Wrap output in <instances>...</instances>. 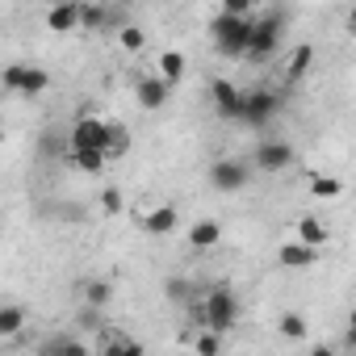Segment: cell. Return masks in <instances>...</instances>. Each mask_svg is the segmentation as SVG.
<instances>
[{"label":"cell","instance_id":"52a82bcc","mask_svg":"<svg viewBox=\"0 0 356 356\" xmlns=\"http://www.w3.org/2000/svg\"><path fill=\"white\" fill-rule=\"evenodd\" d=\"M210 97H214V109H218V118H227V122H243V113H248V92L243 88H235L231 80H214L210 84Z\"/></svg>","mask_w":356,"mask_h":356},{"label":"cell","instance_id":"44dd1931","mask_svg":"<svg viewBox=\"0 0 356 356\" xmlns=\"http://www.w3.org/2000/svg\"><path fill=\"white\" fill-rule=\"evenodd\" d=\"M306 185H310V197H339L343 193V181L339 176H327V172H310Z\"/></svg>","mask_w":356,"mask_h":356},{"label":"cell","instance_id":"cb8c5ba5","mask_svg":"<svg viewBox=\"0 0 356 356\" xmlns=\"http://www.w3.org/2000/svg\"><path fill=\"white\" fill-rule=\"evenodd\" d=\"M130 151V130L122 122H109V143H105V159H122Z\"/></svg>","mask_w":356,"mask_h":356},{"label":"cell","instance_id":"d6a6232c","mask_svg":"<svg viewBox=\"0 0 356 356\" xmlns=\"http://www.w3.org/2000/svg\"><path fill=\"white\" fill-rule=\"evenodd\" d=\"M348 327H356V306H352V318H348Z\"/></svg>","mask_w":356,"mask_h":356},{"label":"cell","instance_id":"2e32d148","mask_svg":"<svg viewBox=\"0 0 356 356\" xmlns=\"http://www.w3.org/2000/svg\"><path fill=\"white\" fill-rule=\"evenodd\" d=\"M277 335H281V339H289V343H302V339L310 335V323H306V314H298V310H285V314L277 318Z\"/></svg>","mask_w":356,"mask_h":356},{"label":"cell","instance_id":"277c9868","mask_svg":"<svg viewBox=\"0 0 356 356\" xmlns=\"http://www.w3.org/2000/svg\"><path fill=\"white\" fill-rule=\"evenodd\" d=\"M0 80H5V88L17 92V97H42V92L51 88L47 67H30V63H9Z\"/></svg>","mask_w":356,"mask_h":356},{"label":"cell","instance_id":"7c38bea8","mask_svg":"<svg viewBox=\"0 0 356 356\" xmlns=\"http://www.w3.org/2000/svg\"><path fill=\"white\" fill-rule=\"evenodd\" d=\"M256 168H264V172H285V168H293V147H289L285 138H264V143L256 147Z\"/></svg>","mask_w":356,"mask_h":356},{"label":"cell","instance_id":"e0dca14e","mask_svg":"<svg viewBox=\"0 0 356 356\" xmlns=\"http://www.w3.org/2000/svg\"><path fill=\"white\" fill-rule=\"evenodd\" d=\"M218 239H222V227H218L214 218H197V222L189 227V243L202 248V252H206V248H218Z\"/></svg>","mask_w":356,"mask_h":356},{"label":"cell","instance_id":"484cf974","mask_svg":"<svg viewBox=\"0 0 356 356\" xmlns=\"http://www.w3.org/2000/svg\"><path fill=\"white\" fill-rule=\"evenodd\" d=\"M118 47L130 51V55H138V51L147 47V34H143L138 26H122V30H118Z\"/></svg>","mask_w":356,"mask_h":356},{"label":"cell","instance_id":"5bb4252c","mask_svg":"<svg viewBox=\"0 0 356 356\" xmlns=\"http://www.w3.org/2000/svg\"><path fill=\"white\" fill-rule=\"evenodd\" d=\"M277 260H281V268L302 273V268H314L318 252H314V248H306V243H298V239H285V243L277 248Z\"/></svg>","mask_w":356,"mask_h":356},{"label":"cell","instance_id":"8fae6325","mask_svg":"<svg viewBox=\"0 0 356 356\" xmlns=\"http://www.w3.org/2000/svg\"><path fill=\"white\" fill-rule=\"evenodd\" d=\"M277 113H281V97L273 88H252L248 92V113H243L248 126H268Z\"/></svg>","mask_w":356,"mask_h":356},{"label":"cell","instance_id":"f546056e","mask_svg":"<svg viewBox=\"0 0 356 356\" xmlns=\"http://www.w3.org/2000/svg\"><path fill=\"white\" fill-rule=\"evenodd\" d=\"M63 356H92V352H88V343H84V339H76V335H72V339H67V348H63Z\"/></svg>","mask_w":356,"mask_h":356},{"label":"cell","instance_id":"4316f807","mask_svg":"<svg viewBox=\"0 0 356 356\" xmlns=\"http://www.w3.org/2000/svg\"><path fill=\"white\" fill-rule=\"evenodd\" d=\"M193 352H197V356H222V335L197 331V335H193Z\"/></svg>","mask_w":356,"mask_h":356},{"label":"cell","instance_id":"7a4b0ae2","mask_svg":"<svg viewBox=\"0 0 356 356\" xmlns=\"http://www.w3.org/2000/svg\"><path fill=\"white\" fill-rule=\"evenodd\" d=\"M252 30H256V22H252V17H231V13H222V9H218V17H214V26H210L214 47H218V55H222V59H248Z\"/></svg>","mask_w":356,"mask_h":356},{"label":"cell","instance_id":"5b68a950","mask_svg":"<svg viewBox=\"0 0 356 356\" xmlns=\"http://www.w3.org/2000/svg\"><path fill=\"white\" fill-rule=\"evenodd\" d=\"M248 181H252V163H243V159H214L210 163V185L218 193H239V189H248Z\"/></svg>","mask_w":356,"mask_h":356},{"label":"cell","instance_id":"8992f818","mask_svg":"<svg viewBox=\"0 0 356 356\" xmlns=\"http://www.w3.org/2000/svg\"><path fill=\"white\" fill-rule=\"evenodd\" d=\"M105 143H109L105 118H80L67 134V151H105Z\"/></svg>","mask_w":356,"mask_h":356},{"label":"cell","instance_id":"6da1fadb","mask_svg":"<svg viewBox=\"0 0 356 356\" xmlns=\"http://www.w3.org/2000/svg\"><path fill=\"white\" fill-rule=\"evenodd\" d=\"M189 310H193V318L202 323V331H214V335H227V331L239 323V298H235V289H227V285H214V289L202 293V302L189 306Z\"/></svg>","mask_w":356,"mask_h":356},{"label":"cell","instance_id":"836d02e7","mask_svg":"<svg viewBox=\"0 0 356 356\" xmlns=\"http://www.w3.org/2000/svg\"><path fill=\"white\" fill-rule=\"evenodd\" d=\"M352 343H356V327H352Z\"/></svg>","mask_w":356,"mask_h":356},{"label":"cell","instance_id":"ac0fdd59","mask_svg":"<svg viewBox=\"0 0 356 356\" xmlns=\"http://www.w3.org/2000/svg\"><path fill=\"white\" fill-rule=\"evenodd\" d=\"M26 331V310L17 306V302H5V306H0V335H5V339H17Z\"/></svg>","mask_w":356,"mask_h":356},{"label":"cell","instance_id":"30bf717a","mask_svg":"<svg viewBox=\"0 0 356 356\" xmlns=\"http://www.w3.org/2000/svg\"><path fill=\"white\" fill-rule=\"evenodd\" d=\"M47 30L51 34H76L84 30V5L80 0H59V5L47 9Z\"/></svg>","mask_w":356,"mask_h":356},{"label":"cell","instance_id":"4fadbf2b","mask_svg":"<svg viewBox=\"0 0 356 356\" xmlns=\"http://www.w3.org/2000/svg\"><path fill=\"white\" fill-rule=\"evenodd\" d=\"M293 239L318 252V248H327V243H331V227H327L323 218H314V214H302V218L293 222Z\"/></svg>","mask_w":356,"mask_h":356},{"label":"cell","instance_id":"ffe728a7","mask_svg":"<svg viewBox=\"0 0 356 356\" xmlns=\"http://www.w3.org/2000/svg\"><path fill=\"white\" fill-rule=\"evenodd\" d=\"M155 67H159V76H163V80H168L172 88H176V84L185 80V55H181V51H163Z\"/></svg>","mask_w":356,"mask_h":356},{"label":"cell","instance_id":"1f68e13d","mask_svg":"<svg viewBox=\"0 0 356 356\" xmlns=\"http://www.w3.org/2000/svg\"><path fill=\"white\" fill-rule=\"evenodd\" d=\"M348 34H356V5L348 9Z\"/></svg>","mask_w":356,"mask_h":356},{"label":"cell","instance_id":"3957f363","mask_svg":"<svg viewBox=\"0 0 356 356\" xmlns=\"http://www.w3.org/2000/svg\"><path fill=\"white\" fill-rule=\"evenodd\" d=\"M281 26H285L281 9H273V13H264V17L256 22L252 47H248V59H252V63H268V59L277 55V47H281Z\"/></svg>","mask_w":356,"mask_h":356},{"label":"cell","instance_id":"4dcf8cb0","mask_svg":"<svg viewBox=\"0 0 356 356\" xmlns=\"http://www.w3.org/2000/svg\"><path fill=\"white\" fill-rule=\"evenodd\" d=\"M306 356H335V348H331V343H314Z\"/></svg>","mask_w":356,"mask_h":356},{"label":"cell","instance_id":"d6986e66","mask_svg":"<svg viewBox=\"0 0 356 356\" xmlns=\"http://www.w3.org/2000/svg\"><path fill=\"white\" fill-rule=\"evenodd\" d=\"M310 63H314V47H310V42L293 47V55H289V63H285V80H289V84H298V80L310 72Z\"/></svg>","mask_w":356,"mask_h":356},{"label":"cell","instance_id":"d4e9b609","mask_svg":"<svg viewBox=\"0 0 356 356\" xmlns=\"http://www.w3.org/2000/svg\"><path fill=\"white\" fill-rule=\"evenodd\" d=\"M67 159H72V168H80V172H88V176H97V172L109 163V159H105V151H72Z\"/></svg>","mask_w":356,"mask_h":356},{"label":"cell","instance_id":"603a6c76","mask_svg":"<svg viewBox=\"0 0 356 356\" xmlns=\"http://www.w3.org/2000/svg\"><path fill=\"white\" fill-rule=\"evenodd\" d=\"M80 293H84V306H88V310H105V306L113 302V285H109V281H88Z\"/></svg>","mask_w":356,"mask_h":356},{"label":"cell","instance_id":"9a60e30c","mask_svg":"<svg viewBox=\"0 0 356 356\" xmlns=\"http://www.w3.org/2000/svg\"><path fill=\"white\" fill-rule=\"evenodd\" d=\"M163 298L176 302V306H197V302H202V289H197L189 277H168V281H163Z\"/></svg>","mask_w":356,"mask_h":356},{"label":"cell","instance_id":"f1b7e54d","mask_svg":"<svg viewBox=\"0 0 356 356\" xmlns=\"http://www.w3.org/2000/svg\"><path fill=\"white\" fill-rule=\"evenodd\" d=\"M222 13H231V17H248V13H252V5H248V0H227Z\"/></svg>","mask_w":356,"mask_h":356},{"label":"cell","instance_id":"ba28073f","mask_svg":"<svg viewBox=\"0 0 356 356\" xmlns=\"http://www.w3.org/2000/svg\"><path fill=\"white\" fill-rule=\"evenodd\" d=\"M168 97H172V84H168L159 72H143V76L134 80V101H138L147 113L163 109V105H168Z\"/></svg>","mask_w":356,"mask_h":356},{"label":"cell","instance_id":"7402d4cb","mask_svg":"<svg viewBox=\"0 0 356 356\" xmlns=\"http://www.w3.org/2000/svg\"><path fill=\"white\" fill-rule=\"evenodd\" d=\"M113 22H122L118 9H109V5H84V30H105Z\"/></svg>","mask_w":356,"mask_h":356},{"label":"cell","instance_id":"9c48e42d","mask_svg":"<svg viewBox=\"0 0 356 356\" xmlns=\"http://www.w3.org/2000/svg\"><path fill=\"white\" fill-rule=\"evenodd\" d=\"M138 218V227H143V235H151V239H163V235H172L176 231V206H168V202H159V206H147V210H138L134 214Z\"/></svg>","mask_w":356,"mask_h":356},{"label":"cell","instance_id":"83f0119b","mask_svg":"<svg viewBox=\"0 0 356 356\" xmlns=\"http://www.w3.org/2000/svg\"><path fill=\"white\" fill-rule=\"evenodd\" d=\"M101 210H105V214H122V210H126L122 189H113V185H109V189H101Z\"/></svg>","mask_w":356,"mask_h":356}]
</instances>
